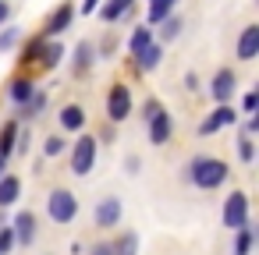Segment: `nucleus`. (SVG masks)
<instances>
[{"mask_svg":"<svg viewBox=\"0 0 259 255\" xmlns=\"http://www.w3.org/2000/svg\"><path fill=\"white\" fill-rule=\"evenodd\" d=\"M8 18H11V8H8V4H4V0H0V25H4V22H8Z\"/></svg>","mask_w":259,"mask_h":255,"instance_id":"obj_33","label":"nucleus"},{"mask_svg":"<svg viewBox=\"0 0 259 255\" xmlns=\"http://www.w3.org/2000/svg\"><path fill=\"white\" fill-rule=\"evenodd\" d=\"M4 167H8V156H0V177H4Z\"/></svg>","mask_w":259,"mask_h":255,"instance_id":"obj_35","label":"nucleus"},{"mask_svg":"<svg viewBox=\"0 0 259 255\" xmlns=\"http://www.w3.org/2000/svg\"><path fill=\"white\" fill-rule=\"evenodd\" d=\"M188 177L199 184V188H220L224 181H227V163L224 160H217V156H195L192 163H188Z\"/></svg>","mask_w":259,"mask_h":255,"instance_id":"obj_1","label":"nucleus"},{"mask_svg":"<svg viewBox=\"0 0 259 255\" xmlns=\"http://www.w3.org/2000/svg\"><path fill=\"white\" fill-rule=\"evenodd\" d=\"M234 121H238V114H234L227 103H220V107L199 124V135H213V131H220V128H227V124H234Z\"/></svg>","mask_w":259,"mask_h":255,"instance_id":"obj_7","label":"nucleus"},{"mask_svg":"<svg viewBox=\"0 0 259 255\" xmlns=\"http://www.w3.org/2000/svg\"><path fill=\"white\" fill-rule=\"evenodd\" d=\"M238 152H241L245 163H252V156H255V149H252V135H241V138H238Z\"/></svg>","mask_w":259,"mask_h":255,"instance_id":"obj_27","label":"nucleus"},{"mask_svg":"<svg viewBox=\"0 0 259 255\" xmlns=\"http://www.w3.org/2000/svg\"><path fill=\"white\" fill-rule=\"evenodd\" d=\"M71 18H75V8H71V4H61V8L50 15V22H47V39H50V36H61V32L71 25Z\"/></svg>","mask_w":259,"mask_h":255,"instance_id":"obj_9","label":"nucleus"},{"mask_svg":"<svg viewBox=\"0 0 259 255\" xmlns=\"http://www.w3.org/2000/svg\"><path fill=\"white\" fill-rule=\"evenodd\" d=\"M149 124V142L153 145H167V138H170V131H174V121H170V114H156L153 121H146Z\"/></svg>","mask_w":259,"mask_h":255,"instance_id":"obj_8","label":"nucleus"},{"mask_svg":"<svg viewBox=\"0 0 259 255\" xmlns=\"http://www.w3.org/2000/svg\"><path fill=\"white\" fill-rule=\"evenodd\" d=\"M89 255H114V251H110V244L103 241V244H93V251H89Z\"/></svg>","mask_w":259,"mask_h":255,"instance_id":"obj_32","label":"nucleus"},{"mask_svg":"<svg viewBox=\"0 0 259 255\" xmlns=\"http://www.w3.org/2000/svg\"><path fill=\"white\" fill-rule=\"evenodd\" d=\"M121 220V202L117 198H103L96 206V227H117Z\"/></svg>","mask_w":259,"mask_h":255,"instance_id":"obj_11","label":"nucleus"},{"mask_svg":"<svg viewBox=\"0 0 259 255\" xmlns=\"http://www.w3.org/2000/svg\"><path fill=\"white\" fill-rule=\"evenodd\" d=\"M255 54H259V25H248L241 32V39H238V57L241 61H255Z\"/></svg>","mask_w":259,"mask_h":255,"instance_id":"obj_10","label":"nucleus"},{"mask_svg":"<svg viewBox=\"0 0 259 255\" xmlns=\"http://www.w3.org/2000/svg\"><path fill=\"white\" fill-rule=\"evenodd\" d=\"M32 92H36V85H32L29 78H15V82H11V99H15V103H29Z\"/></svg>","mask_w":259,"mask_h":255,"instance_id":"obj_21","label":"nucleus"},{"mask_svg":"<svg viewBox=\"0 0 259 255\" xmlns=\"http://www.w3.org/2000/svg\"><path fill=\"white\" fill-rule=\"evenodd\" d=\"M82 124H85V110L82 107H64L61 110V128H68V131H82Z\"/></svg>","mask_w":259,"mask_h":255,"instance_id":"obj_16","label":"nucleus"},{"mask_svg":"<svg viewBox=\"0 0 259 255\" xmlns=\"http://www.w3.org/2000/svg\"><path fill=\"white\" fill-rule=\"evenodd\" d=\"M93 11H100V0H82V15H93Z\"/></svg>","mask_w":259,"mask_h":255,"instance_id":"obj_31","label":"nucleus"},{"mask_svg":"<svg viewBox=\"0 0 259 255\" xmlns=\"http://www.w3.org/2000/svg\"><path fill=\"white\" fill-rule=\"evenodd\" d=\"M234 85H238L234 71H231V68H220V71L213 75V82H209V92H213L217 103H227V99L234 96Z\"/></svg>","mask_w":259,"mask_h":255,"instance_id":"obj_6","label":"nucleus"},{"mask_svg":"<svg viewBox=\"0 0 259 255\" xmlns=\"http://www.w3.org/2000/svg\"><path fill=\"white\" fill-rule=\"evenodd\" d=\"M11 234H15V241H22V244H32V237H36V216H32V213H18V216H15V227H11Z\"/></svg>","mask_w":259,"mask_h":255,"instance_id":"obj_12","label":"nucleus"},{"mask_svg":"<svg viewBox=\"0 0 259 255\" xmlns=\"http://www.w3.org/2000/svg\"><path fill=\"white\" fill-rule=\"evenodd\" d=\"M93 54H96V50H93V43H82V46H78V61H75V68L82 71L85 64H93Z\"/></svg>","mask_w":259,"mask_h":255,"instance_id":"obj_25","label":"nucleus"},{"mask_svg":"<svg viewBox=\"0 0 259 255\" xmlns=\"http://www.w3.org/2000/svg\"><path fill=\"white\" fill-rule=\"evenodd\" d=\"M18 195H22V181L15 174H4L0 177V206H15Z\"/></svg>","mask_w":259,"mask_h":255,"instance_id":"obj_13","label":"nucleus"},{"mask_svg":"<svg viewBox=\"0 0 259 255\" xmlns=\"http://www.w3.org/2000/svg\"><path fill=\"white\" fill-rule=\"evenodd\" d=\"M224 227H231V230L248 227V198H245L241 191H234V195L224 202Z\"/></svg>","mask_w":259,"mask_h":255,"instance_id":"obj_4","label":"nucleus"},{"mask_svg":"<svg viewBox=\"0 0 259 255\" xmlns=\"http://www.w3.org/2000/svg\"><path fill=\"white\" fill-rule=\"evenodd\" d=\"M107 114H110V121H124V117L132 114V92H128V85H114V89H110V96H107Z\"/></svg>","mask_w":259,"mask_h":255,"instance_id":"obj_5","label":"nucleus"},{"mask_svg":"<svg viewBox=\"0 0 259 255\" xmlns=\"http://www.w3.org/2000/svg\"><path fill=\"white\" fill-rule=\"evenodd\" d=\"M160 25H163V29H160V36H163V39H174V36L181 32V18H178V15H174V18H163Z\"/></svg>","mask_w":259,"mask_h":255,"instance_id":"obj_24","label":"nucleus"},{"mask_svg":"<svg viewBox=\"0 0 259 255\" xmlns=\"http://www.w3.org/2000/svg\"><path fill=\"white\" fill-rule=\"evenodd\" d=\"M255 107H259V96L248 92V96H245V114H255Z\"/></svg>","mask_w":259,"mask_h":255,"instance_id":"obj_30","label":"nucleus"},{"mask_svg":"<svg viewBox=\"0 0 259 255\" xmlns=\"http://www.w3.org/2000/svg\"><path fill=\"white\" fill-rule=\"evenodd\" d=\"M18 43V29H8V32H0V50H11Z\"/></svg>","mask_w":259,"mask_h":255,"instance_id":"obj_29","label":"nucleus"},{"mask_svg":"<svg viewBox=\"0 0 259 255\" xmlns=\"http://www.w3.org/2000/svg\"><path fill=\"white\" fill-rule=\"evenodd\" d=\"M61 57H64V46H61V43H43V46H39V64H43V68H57Z\"/></svg>","mask_w":259,"mask_h":255,"instance_id":"obj_19","label":"nucleus"},{"mask_svg":"<svg viewBox=\"0 0 259 255\" xmlns=\"http://www.w3.org/2000/svg\"><path fill=\"white\" fill-rule=\"evenodd\" d=\"M15 149H18V124L8 121L4 131H0V156H11Z\"/></svg>","mask_w":259,"mask_h":255,"instance_id":"obj_17","label":"nucleus"},{"mask_svg":"<svg viewBox=\"0 0 259 255\" xmlns=\"http://www.w3.org/2000/svg\"><path fill=\"white\" fill-rule=\"evenodd\" d=\"M96 138L93 135H82L78 142H75V152H71V174H78V177H85L93 167H96Z\"/></svg>","mask_w":259,"mask_h":255,"instance_id":"obj_2","label":"nucleus"},{"mask_svg":"<svg viewBox=\"0 0 259 255\" xmlns=\"http://www.w3.org/2000/svg\"><path fill=\"white\" fill-rule=\"evenodd\" d=\"M128 11H132V0H110V4L100 8V18H103V22H117V18H124Z\"/></svg>","mask_w":259,"mask_h":255,"instance_id":"obj_18","label":"nucleus"},{"mask_svg":"<svg viewBox=\"0 0 259 255\" xmlns=\"http://www.w3.org/2000/svg\"><path fill=\"white\" fill-rule=\"evenodd\" d=\"M43 152H47V156H61V152H64V138H61V135H50L47 145H43Z\"/></svg>","mask_w":259,"mask_h":255,"instance_id":"obj_26","label":"nucleus"},{"mask_svg":"<svg viewBox=\"0 0 259 255\" xmlns=\"http://www.w3.org/2000/svg\"><path fill=\"white\" fill-rule=\"evenodd\" d=\"M174 4H178V0H149V8H146V22H149V25H156V22L170 18Z\"/></svg>","mask_w":259,"mask_h":255,"instance_id":"obj_15","label":"nucleus"},{"mask_svg":"<svg viewBox=\"0 0 259 255\" xmlns=\"http://www.w3.org/2000/svg\"><path fill=\"white\" fill-rule=\"evenodd\" d=\"M248 251H252V230L241 227L238 230V241H234V255H248Z\"/></svg>","mask_w":259,"mask_h":255,"instance_id":"obj_23","label":"nucleus"},{"mask_svg":"<svg viewBox=\"0 0 259 255\" xmlns=\"http://www.w3.org/2000/svg\"><path fill=\"white\" fill-rule=\"evenodd\" d=\"M128 174H139V156H128Z\"/></svg>","mask_w":259,"mask_h":255,"instance_id":"obj_34","label":"nucleus"},{"mask_svg":"<svg viewBox=\"0 0 259 255\" xmlns=\"http://www.w3.org/2000/svg\"><path fill=\"white\" fill-rule=\"evenodd\" d=\"M110 251L114 255H139V234L135 230H121L117 241L110 244Z\"/></svg>","mask_w":259,"mask_h":255,"instance_id":"obj_14","label":"nucleus"},{"mask_svg":"<svg viewBox=\"0 0 259 255\" xmlns=\"http://www.w3.org/2000/svg\"><path fill=\"white\" fill-rule=\"evenodd\" d=\"M153 43V29H146V25H139L135 32H132V54H142L146 46Z\"/></svg>","mask_w":259,"mask_h":255,"instance_id":"obj_22","label":"nucleus"},{"mask_svg":"<svg viewBox=\"0 0 259 255\" xmlns=\"http://www.w3.org/2000/svg\"><path fill=\"white\" fill-rule=\"evenodd\" d=\"M11 244H15V234H11V227H4V230H0V255H8Z\"/></svg>","mask_w":259,"mask_h":255,"instance_id":"obj_28","label":"nucleus"},{"mask_svg":"<svg viewBox=\"0 0 259 255\" xmlns=\"http://www.w3.org/2000/svg\"><path fill=\"white\" fill-rule=\"evenodd\" d=\"M160 57H163V54H160V46H156V43H149L142 54H135V61H139V68H142V71H153V68L160 64Z\"/></svg>","mask_w":259,"mask_h":255,"instance_id":"obj_20","label":"nucleus"},{"mask_svg":"<svg viewBox=\"0 0 259 255\" xmlns=\"http://www.w3.org/2000/svg\"><path fill=\"white\" fill-rule=\"evenodd\" d=\"M47 209H50V220H57V223H71L75 213H78V198H75L68 188H57V191L50 195Z\"/></svg>","mask_w":259,"mask_h":255,"instance_id":"obj_3","label":"nucleus"}]
</instances>
